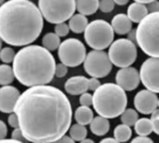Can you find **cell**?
<instances>
[{"mask_svg":"<svg viewBox=\"0 0 159 143\" xmlns=\"http://www.w3.org/2000/svg\"><path fill=\"white\" fill-rule=\"evenodd\" d=\"M19 128L31 143H52L69 130L72 107L58 88L40 85L27 88L16 104Z\"/></svg>","mask_w":159,"mask_h":143,"instance_id":"obj_1","label":"cell"},{"mask_svg":"<svg viewBox=\"0 0 159 143\" xmlns=\"http://www.w3.org/2000/svg\"><path fill=\"white\" fill-rule=\"evenodd\" d=\"M43 20L30 0H9L0 7V38L11 46H28L41 34Z\"/></svg>","mask_w":159,"mask_h":143,"instance_id":"obj_2","label":"cell"},{"mask_svg":"<svg viewBox=\"0 0 159 143\" xmlns=\"http://www.w3.org/2000/svg\"><path fill=\"white\" fill-rule=\"evenodd\" d=\"M55 59L39 45H28L15 55L12 68L15 79L24 86L48 85L55 76Z\"/></svg>","mask_w":159,"mask_h":143,"instance_id":"obj_3","label":"cell"},{"mask_svg":"<svg viewBox=\"0 0 159 143\" xmlns=\"http://www.w3.org/2000/svg\"><path fill=\"white\" fill-rule=\"evenodd\" d=\"M127 96L125 91L114 83H104L94 92L93 107L98 116L114 119L126 109Z\"/></svg>","mask_w":159,"mask_h":143,"instance_id":"obj_4","label":"cell"},{"mask_svg":"<svg viewBox=\"0 0 159 143\" xmlns=\"http://www.w3.org/2000/svg\"><path fill=\"white\" fill-rule=\"evenodd\" d=\"M136 41L144 53L159 58V12L149 13L139 24Z\"/></svg>","mask_w":159,"mask_h":143,"instance_id":"obj_5","label":"cell"},{"mask_svg":"<svg viewBox=\"0 0 159 143\" xmlns=\"http://www.w3.org/2000/svg\"><path fill=\"white\" fill-rule=\"evenodd\" d=\"M38 7L48 23L58 25L74 15L76 0H39Z\"/></svg>","mask_w":159,"mask_h":143,"instance_id":"obj_6","label":"cell"},{"mask_svg":"<svg viewBox=\"0 0 159 143\" xmlns=\"http://www.w3.org/2000/svg\"><path fill=\"white\" fill-rule=\"evenodd\" d=\"M114 38V31L111 24L104 20L92 21L84 31V39L87 45L97 51L109 48Z\"/></svg>","mask_w":159,"mask_h":143,"instance_id":"obj_7","label":"cell"},{"mask_svg":"<svg viewBox=\"0 0 159 143\" xmlns=\"http://www.w3.org/2000/svg\"><path fill=\"white\" fill-rule=\"evenodd\" d=\"M109 57L117 67L124 68L132 65L138 56L135 43L129 38H119L112 42L109 49Z\"/></svg>","mask_w":159,"mask_h":143,"instance_id":"obj_8","label":"cell"},{"mask_svg":"<svg viewBox=\"0 0 159 143\" xmlns=\"http://www.w3.org/2000/svg\"><path fill=\"white\" fill-rule=\"evenodd\" d=\"M86 49L84 43L77 38H67L61 42L58 48V57L67 67L82 65L86 58Z\"/></svg>","mask_w":159,"mask_h":143,"instance_id":"obj_9","label":"cell"},{"mask_svg":"<svg viewBox=\"0 0 159 143\" xmlns=\"http://www.w3.org/2000/svg\"><path fill=\"white\" fill-rule=\"evenodd\" d=\"M85 72L92 78L101 79L108 76L112 68L109 54L104 51H91L84 62Z\"/></svg>","mask_w":159,"mask_h":143,"instance_id":"obj_10","label":"cell"},{"mask_svg":"<svg viewBox=\"0 0 159 143\" xmlns=\"http://www.w3.org/2000/svg\"><path fill=\"white\" fill-rule=\"evenodd\" d=\"M139 76L147 90L159 94V58L150 57L145 60L140 66Z\"/></svg>","mask_w":159,"mask_h":143,"instance_id":"obj_11","label":"cell"},{"mask_svg":"<svg viewBox=\"0 0 159 143\" xmlns=\"http://www.w3.org/2000/svg\"><path fill=\"white\" fill-rule=\"evenodd\" d=\"M158 100L156 94L145 89L136 95L134 97V106L142 114H152L158 108Z\"/></svg>","mask_w":159,"mask_h":143,"instance_id":"obj_12","label":"cell"},{"mask_svg":"<svg viewBox=\"0 0 159 143\" xmlns=\"http://www.w3.org/2000/svg\"><path fill=\"white\" fill-rule=\"evenodd\" d=\"M115 81L116 84L125 91H133L140 83L139 72H138V70L132 66L121 68L116 74Z\"/></svg>","mask_w":159,"mask_h":143,"instance_id":"obj_13","label":"cell"},{"mask_svg":"<svg viewBox=\"0 0 159 143\" xmlns=\"http://www.w3.org/2000/svg\"><path fill=\"white\" fill-rule=\"evenodd\" d=\"M20 96V91L16 87L11 85L2 86L0 88V111L10 114L14 112Z\"/></svg>","mask_w":159,"mask_h":143,"instance_id":"obj_14","label":"cell"},{"mask_svg":"<svg viewBox=\"0 0 159 143\" xmlns=\"http://www.w3.org/2000/svg\"><path fill=\"white\" fill-rule=\"evenodd\" d=\"M89 79L84 76H74L69 78L65 83V90L71 96H81L87 93L89 90L88 86Z\"/></svg>","mask_w":159,"mask_h":143,"instance_id":"obj_15","label":"cell"},{"mask_svg":"<svg viewBox=\"0 0 159 143\" xmlns=\"http://www.w3.org/2000/svg\"><path fill=\"white\" fill-rule=\"evenodd\" d=\"M111 26L114 33L118 35H126L132 29V22L126 14H117L111 20Z\"/></svg>","mask_w":159,"mask_h":143,"instance_id":"obj_16","label":"cell"},{"mask_svg":"<svg viewBox=\"0 0 159 143\" xmlns=\"http://www.w3.org/2000/svg\"><path fill=\"white\" fill-rule=\"evenodd\" d=\"M149 14L147 6L139 2L132 3L127 9V16L132 23L139 24Z\"/></svg>","mask_w":159,"mask_h":143,"instance_id":"obj_17","label":"cell"},{"mask_svg":"<svg viewBox=\"0 0 159 143\" xmlns=\"http://www.w3.org/2000/svg\"><path fill=\"white\" fill-rule=\"evenodd\" d=\"M99 9V0H76V10L84 16L95 14Z\"/></svg>","mask_w":159,"mask_h":143,"instance_id":"obj_18","label":"cell"},{"mask_svg":"<svg viewBox=\"0 0 159 143\" xmlns=\"http://www.w3.org/2000/svg\"><path fill=\"white\" fill-rule=\"evenodd\" d=\"M89 23L86 16L83 14H74L68 21V25L70 30L75 34H81L85 31Z\"/></svg>","mask_w":159,"mask_h":143,"instance_id":"obj_19","label":"cell"},{"mask_svg":"<svg viewBox=\"0 0 159 143\" xmlns=\"http://www.w3.org/2000/svg\"><path fill=\"white\" fill-rule=\"evenodd\" d=\"M90 130L96 136H104L110 130V122L109 119H106L101 116L95 117L92 123H90Z\"/></svg>","mask_w":159,"mask_h":143,"instance_id":"obj_20","label":"cell"},{"mask_svg":"<svg viewBox=\"0 0 159 143\" xmlns=\"http://www.w3.org/2000/svg\"><path fill=\"white\" fill-rule=\"evenodd\" d=\"M74 117L77 123L84 126L90 124L95 118L92 109L89 107H84V106H81L76 109Z\"/></svg>","mask_w":159,"mask_h":143,"instance_id":"obj_21","label":"cell"},{"mask_svg":"<svg viewBox=\"0 0 159 143\" xmlns=\"http://www.w3.org/2000/svg\"><path fill=\"white\" fill-rule=\"evenodd\" d=\"M14 79L15 76L13 72V68L7 64L0 65V85L1 86L11 85V83L14 81Z\"/></svg>","mask_w":159,"mask_h":143,"instance_id":"obj_22","label":"cell"},{"mask_svg":"<svg viewBox=\"0 0 159 143\" xmlns=\"http://www.w3.org/2000/svg\"><path fill=\"white\" fill-rule=\"evenodd\" d=\"M136 133L140 136H147L152 132H153L152 123L151 119L148 118H140L138 120L136 124L134 125Z\"/></svg>","mask_w":159,"mask_h":143,"instance_id":"obj_23","label":"cell"},{"mask_svg":"<svg viewBox=\"0 0 159 143\" xmlns=\"http://www.w3.org/2000/svg\"><path fill=\"white\" fill-rule=\"evenodd\" d=\"M60 44H61L60 37H58L55 33H52V32L47 33L42 38L43 47L50 51L58 50Z\"/></svg>","mask_w":159,"mask_h":143,"instance_id":"obj_24","label":"cell"},{"mask_svg":"<svg viewBox=\"0 0 159 143\" xmlns=\"http://www.w3.org/2000/svg\"><path fill=\"white\" fill-rule=\"evenodd\" d=\"M113 135H114V138L117 141H119L120 143L126 142L127 140L130 139V137L132 136V130H131L130 126L122 123L115 127Z\"/></svg>","mask_w":159,"mask_h":143,"instance_id":"obj_25","label":"cell"},{"mask_svg":"<svg viewBox=\"0 0 159 143\" xmlns=\"http://www.w3.org/2000/svg\"><path fill=\"white\" fill-rule=\"evenodd\" d=\"M69 136L74 141H83L87 136V129L84 125L75 123L69 128Z\"/></svg>","mask_w":159,"mask_h":143,"instance_id":"obj_26","label":"cell"},{"mask_svg":"<svg viewBox=\"0 0 159 143\" xmlns=\"http://www.w3.org/2000/svg\"><path fill=\"white\" fill-rule=\"evenodd\" d=\"M138 120H139V114L133 109H126L121 115L122 123L128 125V126L135 125Z\"/></svg>","mask_w":159,"mask_h":143,"instance_id":"obj_27","label":"cell"},{"mask_svg":"<svg viewBox=\"0 0 159 143\" xmlns=\"http://www.w3.org/2000/svg\"><path fill=\"white\" fill-rule=\"evenodd\" d=\"M15 55H16V53H15L14 50L11 47L2 48L1 51H0V60L7 65L11 64V62L13 63Z\"/></svg>","mask_w":159,"mask_h":143,"instance_id":"obj_28","label":"cell"},{"mask_svg":"<svg viewBox=\"0 0 159 143\" xmlns=\"http://www.w3.org/2000/svg\"><path fill=\"white\" fill-rule=\"evenodd\" d=\"M114 1L113 0H100L99 1V10L104 13H109L114 10Z\"/></svg>","mask_w":159,"mask_h":143,"instance_id":"obj_29","label":"cell"},{"mask_svg":"<svg viewBox=\"0 0 159 143\" xmlns=\"http://www.w3.org/2000/svg\"><path fill=\"white\" fill-rule=\"evenodd\" d=\"M69 30H70L69 25H68L67 24H66V23L58 24V25H56L55 27H54V33H55L58 37H60V38L67 36L68 33H69Z\"/></svg>","mask_w":159,"mask_h":143,"instance_id":"obj_30","label":"cell"},{"mask_svg":"<svg viewBox=\"0 0 159 143\" xmlns=\"http://www.w3.org/2000/svg\"><path fill=\"white\" fill-rule=\"evenodd\" d=\"M80 104L84 107H91L93 105V95L89 93H84L80 96Z\"/></svg>","mask_w":159,"mask_h":143,"instance_id":"obj_31","label":"cell"},{"mask_svg":"<svg viewBox=\"0 0 159 143\" xmlns=\"http://www.w3.org/2000/svg\"><path fill=\"white\" fill-rule=\"evenodd\" d=\"M151 121L152 123L153 132L159 136V109H156L151 117Z\"/></svg>","mask_w":159,"mask_h":143,"instance_id":"obj_32","label":"cell"},{"mask_svg":"<svg viewBox=\"0 0 159 143\" xmlns=\"http://www.w3.org/2000/svg\"><path fill=\"white\" fill-rule=\"evenodd\" d=\"M67 74V66L62 63L57 64L55 66V76L57 78H64Z\"/></svg>","mask_w":159,"mask_h":143,"instance_id":"obj_33","label":"cell"},{"mask_svg":"<svg viewBox=\"0 0 159 143\" xmlns=\"http://www.w3.org/2000/svg\"><path fill=\"white\" fill-rule=\"evenodd\" d=\"M11 138L12 139H15V140H18V141H21V142H24V143H26L28 142L26 140V138L25 137L23 132L21 131L20 128H15L13 129L12 133H11Z\"/></svg>","mask_w":159,"mask_h":143,"instance_id":"obj_34","label":"cell"},{"mask_svg":"<svg viewBox=\"0 0 159 143\" xmlns=\"http://www.w3.org/2000/svg\"><path fill=\"white\" fill-rule=\"evenodd\" d=\"M8 123L13 129L19 128V120H18V116L16 115L15 112H12L10 114V116L8 118Z\"/></svg>","mask_w":159,"mask_h":143,"instance_id":"obj_35","label":"cell"},{"mask_svg":"<svg viewBox=\"0 0 159 143\" xmlns=\"http://www.w3.org/2000/svg\"><path fill=\"white\" fill-rule=\"evenodd\" d=\"M100 82L98 81V79L97 78H90L89 82H88V86H89V90L91 91H97L99 87H100Z\"/></svg>","mask_w":159,"mask_h":143,"instance_id":"obj_36","label":"cell"},{"mask_svg":"<svg viewBox=\"0 0 159 143\" xmlns=\"http://www.w3.org/2000/svg\"><path fill=\"white\" fill-rule=\"evenodd\" d=\"M147 9H148L149 13L159 12V1L158 0H154V1L147 4Z\"/></svg>","mask_w":159,"mask_h":143,"instance_id":"obj_37","label":"cell"},{"mask_svg":"<svg viewBox=\"0 0 159 143\" xmlns=\"http://www.w3.org/2000/svg\"><path fill=\"white\" fill-rule=\"evenodd\" d=\"M7 135H8V127L2 120H0V140L6 138Z\"/></svg>","mask_w":159,"mask_h":143,"instance_id":"obj_38","label":"cell"},{"mask_svg":"<svg viewBox=\"0 0 159 143\" xmlns=\"http://www.w3.org/2000/svg\"><path fill=\"white\" fill-rule=\"evenodd\" d=\"M130 143H154V142L152 141V139H151L148 136H139L133 138Z\"/></svg>","mask_w":159,"mask_h":143,"instance_id":"obj_39","label":"cell"},{"mask_svg":"<svg viewBox=\"0 0 159 143\" xmlns=\"http://www.w3.org/2000/svg\"><path fill=\"white\" fill-rule=\"evenodd\" d=\"M52 143H76V141H74L70 136L66 135L63 137H61L60 139H58V140H56V141H54Z\"/></svg>","mask_w":159,"mask_h":143,"instance_id":"obj_40","label":"cell"},{"mask_svg":"<svg viewBox=\"0 0 159 143\" xmlns=\"http://www.w3.org/2000/svg\"><path fill=\"white\" fill-rule=\"evenodd\" d=\"M99 143H120V142L117 141L114 137H106L103 138Z\"/></svg>","mask_w":159,"mask_h":143,"instance_id":"obj_41","label":"cell"},{"mask_svg":"<svg viewBox=\"0 0 159 143\" xmlns=\"http://www.w3.org/2000/svg\"><path fill=\"white\" fill-rule=\"evenodd\" d=\"M0 143H24V142H21L12 138H4L2 140H0Z\"/></svg>","mask_w":159,"mask_h":143,"instance_id":"obj_42","label":"cell"},{"mask_svg":"<svg viewBox=\"0 0 159 143\" xmlns=\"http://www.w3.org/2000/svg\"><path fill=\"white\" fill-rule=\"evenodd\" d=\"M114 3L119 5V6H124V5H126L128 3L129 0H113Z\"/></svg>","mask_w":159,"mask_h":143,"instance_id":"obj_43","label":"cell"},{"mask_svg":"<svg viewBox=\"0 0 159 143\" xmlns=\"http://www.w3.org/2000/svg\"><path fill=\"white\" fill-rule=\"evenodd\" d=\"M135 2H139V3H141V4H149V3H151V2H152V1H154V0H134Z\"/></svg>","mask_w":159,"mask_h":143,"instance_id":"obj_44","label":"cell"},{"mask_svg":"<svg viewBox=\"0 0 159 143\" xmlns=\"http://www.w3.org/2000/svg\"><path fill=\"white\" fill-rule=\"evenodd\" d=\"M80 143H95V141H94V140H92V139H90V138H85L84 140L81 141Z\"/></svg>","mask_w":159,"mask_h":143,"instance_id":"obj_45","label":"cell"},{"mask_svg":"<svg viewBox=\"0 0 159 143\" xmlns=\"http://www.w3.org/2000/svg\"><path fill=\"white\" fill-rule=\"evenodd\" d=\"M4 3H5V0H0V7H1Z\"/></svg>","mask_w":159,"mask_h":143,"instance_id":"obj_46","label":"cell"},{"mask_svg":"<svg viewBox=\"0 0 159 143\" xmlns=\"http://www.w3.org/2000/svg\"><path fill=\"white\" fill-rule=\"evenodd\" d=\"M2 39L1 38H0V51H1V49H2Z\"/></svg>","mask_w":159,"mask_h":143,"instance_id":"obj_47","label":"cell"},{"mask_svg":"<svg viewBox=\"0 0 159 143\" xmlns=\"http://www.w3.org/2000/svg\"><path fill=\"white\" fill-rule=\"evenodd\" d=\"M158 108H159V100H158Z\"/></svg>","mask_w":159,"mask_h":143,"instance_id":"obj_48","label":"cell"}]
</instances>
